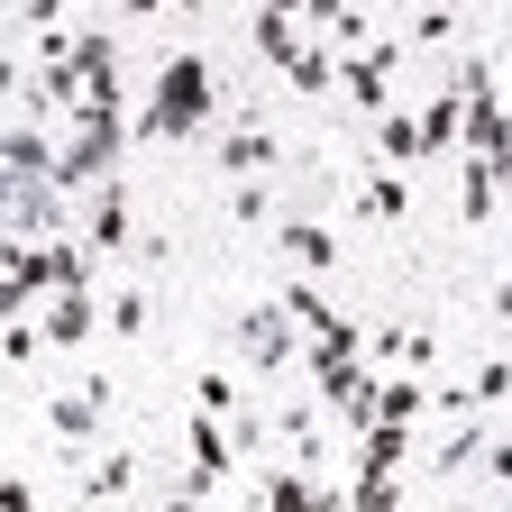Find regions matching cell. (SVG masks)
<instances>
[{
	"label": "cell",
	"instance_id": "obj_1",
	"mask_svg": "<svg viewBox=\"0 0 512 512\" xmlns=\"http://www.w3.org/2000/svg\"><path fill=\"white\" fill-rule=\"evenodd\" d=\"M211 119H220V83H211V64H202V55H165L156 101L138 110V138H147V147H183V138H202Z\"/></svg>",
	"mask_w": 512,
	"mask_h": 512
},
{
	"label": "cell",
	"instance_id": "obj_24",
	"mask_svg": "<svg viewBox=\"0 0 512 512\" xmlns=\"http://www.w3.org/2000/svg\"><path fill=\"white\" fill-rule=\"evenodd\" d=\"M467 394H476V412H494V403L512 394V357H476V375H467Z\"/></svg>",
	"mask_w": 512,
	"mask_h": 512
},
{
	"label": "cell",
	"instance_id": "obj_25",
	"mask_svg": "<svg viewBox=\"0 0 512 512\" xmlns=\"http://www.w3.org/2000/svg\"><path fill=\"white\" fill-rule=\"evenodd\" d=\"M101 311H110V330H119V339H138V330H147V293H138V284H119Z\"/></svg>",
	"mask_w": 512,
	"mask_h": 512
},
{
	"label": "cell",
	"instance_id": "obj_12",
	"mask_svg": "<svg viewBox=\"0 0 512 512\" xmlns=\"http://www.w3.org/2000/svg\"><path fill=\"white\" fill-rule=\"evenodd\" d=\"M357 211L384 220V229H403V220H412V183H403V165H384V156H375V165L357 174Z\"/></svg>",
	"mask_w": 512,
	"mask_h": 512
},
{
	"label": "cell",
	"instance_id": "obj_13",
	"mask_svg": "<svg viewBox=\"0 0 512 512\" xmlns=\"http://www.w3.org/2000/svg\"><path fill=\"white\" fill-rule=\"evenodd\" d=\"M284 448H293V467H311V476H330V403H293L284 421Z\"/></svg>",
	"mask_w": 512,
	"mask_h": 512
},
{
	"label": "cell",
	"instance_id": "obj_2",
	"mask_svg": "<svg viewBox=\"0 0 512 512\" xmlns=\"http://www.w3.org/2000/svg\"><path fill=\"white\" fill-rule=\"evenodd\" d=\"M128 138H138V119H119L110 101L74 110V138H64V156H55V183H64V192L110 183V174H119V156H128Z\"/></svg>",
	"mask_w": 512,
	"mask_h": 512
},
{
	"label": "cell",
	"instance_id": "obj_17",
	"mask_svg": "<svg viewBox=\"0 0 512 512\" xmlns=\"http://www.w3.org/2000/svg\"><path fill=\"white\" fill-rule=\"evenodd\" d=\"M375 421H430V375L421 366H394L375 384Z\"/></svg>",
	"mask_w": 512,
	"mask_h": 512
},
{
	"label": "cell",
	"instance_id": "obj_20",
	"mask_svg": "<svg viewBox=\"0 0 512 512\" xmlns=\"http://www.w3.org/2000/svg\"><path fill=\"white\" fill-rule=\"evenodd\" d=\"M494 211H503V174H494L485 156H467V192H458V220H467V229H485Z\"/></svg>",
	"mask_w": 512,
	"mask_h": 512
},
{
	"label": "cell",
	"instance_id": "obj_7",
	"mask_svg": "<svg viewBox=\"0 0 512 512\" xmlns=\"http://www.w3.org/2000/svg\"><path fill=\"white\" fill-rule=\"evenodd\" d=\"M37 330H46V348H92V339L110 330V311L92 302V284H64V293H46Z\"/></svg>",
	"mask_w": 512,
	"mask_h": 512
},
{
	"label": "cell",
	"instance_id": "obj_16",
	"mask_svg": "<svg viewBox=\"0 0 512 512\" xmlns=\"http://www.w3.org/2000/svg\"><path fill=\"white\" fill-rule=\"evenodd\" d=\"M421 147L430 156H458L467 147V92H430L421 101Z\"/></svg>",
	"mask_w": 512,
	"mask_h": 512
},
{
	"label": "cell",
	"instance_id": "obj_3",
	"mask_svg": "<svg viewBox=\"0 0 512 512\" xmlns=\"http://www.w3.org/2000/svg\"><path fill=\"white\" fill-rule=\"evenodd\" d=\"M403 55H412V37H366L357 55H339V101H348V119H384V110H394Z\"/></svg>",
	"mask_w": 512,
	"mask_h": 512
},
{
	"label": "cell",
	"instance_id": "obj_15",
	"mask_svg": "<svg viewBox=\"0 0 512 512\" xmlns=\"http://www.w3.org/2000/svg\"><path fill=\"white\" fill-rule=\"evenodd\" d=\"M247 37H256V55H266L275 74H284V64H293V55L311 46V28H302L293 10H275V0H256V28H247Z\"/></svg>",
	"mask_w": 512,
	"mask_h": 512
},
{
	"label": "cell",
	"instance_id": "obj_14",
	"mask_svg": "<svg viewBox=\"0 0 512 512\" xmlns=\"http://www.w3.org/2000/svg\"><path fill=\"white\" fill-rule=\"evenodd\" d=\"M275 247L293 256L302 275H330V266H339V229H330V220H275Z\"/></svg>",
	"mask_w": 512,
	"mask_h": 512
},
{
	"label": "cell",
	"instance_id": "obj_23",
	"mask_svg": "<svg viewBox=\"0 0 512 512\" xmlns=\"http://www.w3.org/2000/svg\"><path fill=\"white\" fill-rule=\"evenodd\" d=\"M284 311L302 320V330H311V339H330V330H339V302H320L311 284H284Z\"/></svg>",
	"mask_w": 512,
	"mask_h": 512
},
{
	"label": "cell",
	"instance_id": "obj_18",
	"mask_svg": "<svg viewBox=\"0 0 512 512\" xmlns=\"http://www.w3.org/2000/svg\"><path fill=\"white\" fill-rule=\"evenodd\" d=\"M375 156H384V165H421V156H430V147H421V110H384V119H375Z\"/></svg>",
	"mask_w": 512,
	"mask_h": 512
},
{
	"label": "cell",
	"instance_id": "obj_31",
	"mask_svg": "<svg viewBox=\"0 0 512 512\" xmlns=\"http://www.w3.org/2000/svg\"><path fill=\"white\" fill-rule=\"evenodd\" d=\"M119 10H128V19H156V10H165V0H119Z\"/></svg>",
	"mask_w": 512,
	"mask_h": 512
},
{
	"label": "cell",
	"instance_id": "obj_4",
	"mask_svg": "<svg viewBox=\"0 0 512 512\" xmlns=\"http://www.w3.org/2000/svg\"><path fill=\"white\" fill-rule=\"evenodd\" d=\"M229 348H238L256 375H284V366H293V311H284V293L256 302V311H238V320H229Z\"/></svg>",
	"mask_w": 512,
	"mask_h": 512
},
{
	"label": "cell",
	"instance_id": "obj_21",
	"mask_svg": "<svg viewBox=\"0 0 512 512\" xmlns=\"http://www.w3.org/2000/svg\"><path fill=\"white\" fill-rule=\"evenodd\" d=\"M476 458H485V412H458V430L439 439V458H430V467H439V476H467Z\"/></svg>",
	"mask_w": 512,
	"mask_h": 512
},
{
	"label": "cell",
	"instance_id": "obj_22",
	"mask_svg": "<svg viewBox=\"0 0 512 512\" xmlns=\"http://www.w3.org/2000/svg\"><path fill=\"white\" fill-rule=\"evenodd\" d=\"M229 220H238V229H275V183H256V174H247V183L229 192Z\"/></svg>",
	"mask_w": 512,
	"mask_h": 512
},
{
	"label": "cell",
	"instance_id": "obj_27",
	"mask_svg": "<svg viewBox=\"0 0 512 512\" xmlns=\"http://www.w3.org/2000/svg\"><path fill=\"white\" fill-rule=\"evenodd\" d=\"M37 339H46V330H37V320H28V311L10 320V330H0V357H10V375H19V366L37 357Z\"/></svg>",
	"mask_w": 512,
	"mask_h": 512
},
{
	"label": "cell",
	"instance_id": "obj_26",
	"mask_svg": "<svg viewBox=\"0 0 512 512\" xmlns=\"http://www.w3.org/2000/svg\"><path fill=\"white\" fill-rule=\"evenodd\" d=\"M192 412H238V375H192Z\"/></svg>",
	"mask_w": 512,
	"mask_h": 512
},
{
	"label": "cell",
	"instance_id": "obj_10",
	"mask_svg": "<svg viewBox=\"0 0 512 512\" xmlns=\"http://www.w3.org/2000/svg\"><path fill=\"white\" fill-rule=\"evenodd\" d=\"M83 238H92L101 256H138V211H128L119 174H110V183H92V211H83Z\"/></svg>",
	"mask_w": 512,
	"mask_h": 512
},
{
	"label": "cell",
	"instance_id": "obj_32",
	"mask_svg": "<svg viewBox=\"0 0 512 512\" xmlns=\"http://www.w3.org/2000/svg\"><path fill=\"white\" fill-rule=\"evenodd\" d=\"M174 10H202V0H174Z\"/></svg>",
	"mask_w": 512,
	"mask_h": 512
},
{
	"label": "cell",
	"instance_id": "obj_28",
	"mask_svg": "<svg viewBox=\"0 0 512 512\" xmlns=\"http://www.w3.org/2000/svg\"><path fill=\"white\" fill-rule=\"evenodd\" d=\"M412 46H458V19H448V10H421L412 19Z\"/></svg>",
	"mask_w": 512,
	"mask_h": 512
},
{
	"label": "cell",
	"instance_id": "obj_19",
	"mask_svg": "<svg viewBox=\"0 0 512 512\" xmlns=\"http://www.w3.org/2000/svg\"><path fill=\"white\" fill-rule=\"evenodd\" d=\"M412 430L421 421H375V430H357V467H412Z\"/></svg>",
	"mask_w": 512,
	"mask_h": 512
},
{
	"label": "cell",
	"instance_id": "obj_11",
	"mask_svg": "<svg viewBox=\"0 0 512 512\" xmlns=\"http://www.w3.org/2000/svg\"><path fill=\"white\" fill-rule=\"evenodd\" d=\"M138 448H101V458H83L74 467V503H128V494H138Z\"/></svg>",
	"mask_w": 512,
	"mask_h": 512
},
{
	"label": "cell",
	"instance_id": "obj_8",
	"mask_svg": "<svg viewBox=\"0 0 512 512\" xmlns=\"http://www.w3.org/2000/svg\"><path fill=\"white\" fill-rule=\"evenodd\" d=\"M275 156H284V138L266 128V110H229V128H220V174H275Z\"/></svg>",
	"mask_w": 512,
	"mask_h": 512
},
{
	"label": "cell",
	"instance_id": "obj_6",
	"mask_svg": "<svg viewBox=\"0 0 512 512\" xmlns=\"http://www.w3.org/2000/svg\"><path fill=\"white\" fill-rule=\"evenodd\" d=\"M64 202H74L64 183H10V192H0L10 247H28V238H64V229H74V211H64Z\"/></svg>",
	"mask_w": 512,
	"mask_h": 512
},
{
	"label": "cell",
	"instance_id": "obj_9",
	"mask_svg": "<svg viewBox=\"0 0 512 512\" xmlns=\"http://www.w3.org/2000/svg\"><path fill=\"white\" fill-rule=\"evenodd\" d=\"M55 138L37 128V110H10V138H0V183H55Z\"/></svg>",
	"mask_w": 512,
	"mask_h": 512
},
{
	"label": "cell",
	"instance_id": "obj_29",
	"mask_svg": "<svg viewBox=\"0 0 512 512\" xmlns=\"http://www.w3.org/2000/svg\"><path fill=\"white\" fill-rule=\"evenodd\" d=\"M476 467H485V485L512 494V439H485V458H476Z\"/></svg>",
	"mask_w": 512,
	"mask_h": 512
},
{
	"label": "cell",
	"instance_id": "obj_5",
	"mask_svg": "<svg viewBox=\"0 0 512 512\" xmlns=\"http://www.w3.org/2000/svg\"><path fill=\"white\" fill-rule=\"evenodd\" d=\"M110 412H119V384H110V375H83L74 394H55V403H46V439L83 448V439H101V430H110Z\"/></svg>",
	"mask_w": 512,
	"mask_h": 512
},
{
	"label": "cell",
	"instance_id": "obj_30",
	"mask_svg": "<svg viewBox=\"0 0 512 512\" xmlns=\"http://www.w3.org/2000/svg\"><path fill=\"white\" fill-rule=\"evenodd\" d=\"M494 320H503V330H512V275H503V293H494Z\"/></svg>",
	"mask_w": 512,
	"mask_h": 512
}]
</instances>
